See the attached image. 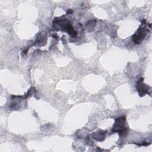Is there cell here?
I'll list each match as a JSON object with an SVG mask.
<instances>
[{"label": "cell", "mask_w": 152, "mask_h": 152, "mask_svg": "<svg viewBox=\"0 0 152 152\" xmlns=\"http://www.w3.org/2000/svg\"><path fill=\"white\" fill-rule=\"evenodd\" d=\"M125 118L124 116H121L119 118H117L115 125H113V131L117 132L119 134H122L125 132L126 128L125 126Z\"/></svg>", "instance_id": "cell-1"}, {"label": "cell", "mask_w": 152, "mask_h": 152, "mask_svg": "<svg viewBox=\"0 0 152 152\" xmlns=\"http://www.w3.org/2000/svg\"><path fill=\"white\" fill-rule=\"evenodd\" d=\"M145 35H146V31H145V28L140 26L139 29L135 33V34L132 36V40L135 43L139 44L144 39Z\"/></svg>", "instance_id": "cell-2"}, {"label": "cell", "mask_w": 152, "mask_h": 152, "mask_svg": "<svg viewBox=\"0 0 152 152\" xmlns=\"http://www.w3.org/2000/svg\"><path fill=\"white\" fill-rule=\"evenodd\" d=\"M137 90L139 91L140 96H144L145 94L147 93L148 91V87L146 85H145L143 83H140L138 85H137Z\"/></svg>", "instance_id": "cell-3"}, {"label": "cell", "mask_w": 152, "mask_h": 152, "mask_svg": "<svg viewBox=\"0 0 152 152\" xmlns=\"http://www.w3.org/2000/svg\"><path fill=\"white\" fill-rule=\"evenodd\" d=\"M106 132V131H105ZM104 131H98L97 132H94V134L92 135L94 139L98 140V141H102L104 138V135L105 133H104Z\"/></svg>", "instance_id": "cell-4"}]
</instances>
